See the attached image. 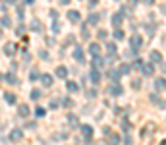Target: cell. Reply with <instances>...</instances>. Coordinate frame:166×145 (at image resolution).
Segmentation results:
<instances>
[{
    "label": "cell",
    "mask_w": 166,
    "mask_h": 145,
    "mask_svg": "<svg viewBox=\"0 0 166 145\" xmlns=\"http://www.w3.org/2000/svg\"><path fill=\"white\" fill-rule=\"evenodd\" d=\"M8 139H10L12 143L21 141V139H23V130H21V128H14L12 132H10V135H8Z\"/></svg>",
    "instance_id": "6da1fadb"
},
{
    "label": "cell",
    "mask_w": 166,
    "mask_h": 145,
    "mask_svg": "<svg viewBox=\"0 0 166 145\" xmlns=\"http://www.w3.org/2000/svg\"><path fill=\"white\" fill-rule=\"evenodd\" d=\"M108 93H110L112 97H120L122 93H124V87H122V85H120L118 81H114V83H112L110 87H108Z\"/></svg>",
    "instance_id": "7a4b0ae2"
},
{
    "label": "cell",
    "mask_w": 166,
    "mask_h": 145,
    "mask_svg": "<svg viewBox=\"0 0 166 145\" xmlns=\"http://www.w3.org/2000/svg\"><path fill=\"white\" fill-rule=\"evenodd\" d=\"M81 134H83V141L85 143H91V139H93V128L89 124L81 126Z\"/></svg>",
    "instance_id": "3957f363"
},
{
    "label": "cell",
    "mask_w": 166,
    "mask_h": 145,
    "mask_svg": "<svg viewBox=\"0 0 166 145\" xmlns=\"http://www.w3.org/2000/svg\"><path fill=\"white\" fill-rule=\"evenodd\" d=\"M2 52H4V56L12 58L14 54H16V45H14V43H6V45L2 47Z\"/></svg>",
    "instance_id": "277c9868"
},
{
    "label": "cell",
    "mask_w": 166,
    "mask_h": 145,
    "mask_svg": "<svg viewBox=\"0 0 166 145\" xmlns=\"http://www.w3.org/2000/svg\"><path fill=\"white\" fill-rule=\"evenodd\" d=\"M149 58H151V62H153V64H162V54L158 52V50H151Z\"/></svg>",
    "instance_id": "5b68a950"
},
{
    "label": "cell",
    "mask_w": 166,
    "mask_h": 145,
    "mask_svg": "<svg viewBox=\"0 0 166 145\" xmlns=\"http://www.w3.org/2000/svg\"><path fill=\"white\" fill-rule=\"evenodd\" d=\"M68 19L71 21V23H79V19H81V14H79L77 10H70V12H68Z\"/></svg>",
    "instance_id": "8992f818"
},
{
    "label": "cell",
    "mask_w": 166,
    "mask_h": 145,
    "mask_svg": "<svg viewBox=\"0 0 166 145\" xmlns=\"http://www.w3.org/2000/svg\"><path fill=\"white\" fill-rule=\"evenodd\" d=\"M68 124H70V128H71V130L81 128V126H79V118H77L75 114H68Z\"/></svg>",
    "instance_id": "52a82bcc"
},
{
    "label": "cell",
    "mask_w": 166,
    "mask_h": 145,
    "mask_svg": "<svg viewBox=\"0 0 166 145\" xmlns=\"http://www.w3.org/2000/svg\"><path fill=\"white\" fill-rule=\"evenodd\" d=\"M89 79L97 85V83L100 81V70H99V68H93V70H91V74H89Z\"/></svg>",
    "instance_id": "ba28073f"
},
{
    "label": "cell",
    "mask_w": 166,
    "mask_h": 145,
    "mask_svg": "<svg viewBox=\"0 0 166 145\" xmlns=\"http://www.w3.org/2000/svg\"><path fill=\"white\" fill-rule=\"evenodd\" d=\"M41 83L45 85V87H50L54 83V77L50 76V74H41Z\"/></svg>",
    "instance_id": "9c48e42d"
},
{
    "label": "cell",
    "mask_w": 166,
    "mask_h": 145,
    "mask_svg": "<svg viewBox=\"0 0 166 145\" xmlns=\"http://www.w3.org/2000/svg\"><path fill=\"white\" fill-rule=\"evenodd\" d=\"M143 45V39H141V35H132V39H129V47H135V48H139Z\"/></svg>",
    "instance_id": "30bf717a"
},
{
    "label": "cell",
    "mask_w": 166,
    "mask_h": 145,
    "mask_svg": "<svg viewBox=\"0 0 166 145\" xmlns=\"http://www.w3.org/2000/svg\"><path fill=\"white\" fill-rule=\"evenodd\" d=\"M104 62H106V60H104V58L100 56V54H97V56H93V68H99V70H100V68L104 66Z\"/></svg>",
    "instance_id": "8fae6325"
},
{
    "label": "cell",
    "mask_w": 166,
    "mask_h": 145,
    "mask_svg": "<svg viewBox=\"0 0 166 145\" xmlns=\"http://www.w3.org/2000/svg\"><path fill=\"white\" fill-rule=\"evenodd\" d=\"M74 58H75L77 62H83V60H85V52H83L81 47H75V48H74Z\"/></svg>",
    "instance_id": "7c38bea8"
},
{
    "label": "cell",
    "mask_w": 166,
    "mask_h": 145,
    "mask_svg": "<svg viewBox=\"0 0 166 145\" xmlns=\"http://www.w3.org/2000/svg\"><path fill=\"white\" fill-rule=\"evenodd\" d=\"M155 89L156 91H164L166 89V79L164 77H156L155 79Z\"/></svg>",
    "instance_id": "4fadbf2b"
},
{
    "label": "cell",
    "mask_w": 166,
    "mask_h": 145,
    "mask_svg": "<svg viewBox=\"0 0 166 145\" xmlns=\"http://www.w3.org/2000/svg\"><path fill=\"white\" fill-rule=\"evenodd\" d=\"M2 79H4L6 83H10V85H16L18 83V79H16V76H14L12 72H10V74H2Z\"/></svg>",
    "instance_id": "5bb4252c"
},
{
    "label": "cell",
    "mask_w": 166,
    "mask_h": 145,
    "mask_svg": "<svg viewBox=\"0 0 166 145\" xmlns=\"http://www.w3.org/2000/svg\"><path fill=\"white\" fill-rule=\"evenodd\" d=\"M141 72H143V76H153L155 74V66H153V64H143Z\"/></svg>",
    "instance_id": "9a60e30c"
},
{
    "label": "cell",
    "mask_w": 166,
    "mask_h": 145,
    "mask_svg": "<svg viewBox=\"0 0 166 145\" xmlns=\"http://www.w3.org/2000/svg\"><path fill=\"white\" fill-rule=\"evenodd\" d=\"M120 25H122V12H120V14H114V16H112V27L118 29Z\"/></svg>",
    "instance_id": "2e32d148"
},
{
    "label": "cell",
    "mask_w": 166,
    "mask_h": 145,
    "mask_svg": "<svg viewBox=\"0 0 166 145\" xmlns=\"http://www.w3.org/2000/svg\"><path fill=\"white\" fill-rule=\"evenodd\" d=\"M120 76H122V72L120 70H110V72H108V77H110L112 79V81H120Z\"/></svg>",
    "instance_id": "e0dca14e"
},
{
    "label": "cell",
    "mask_w": 166,
    "mask_h": 145,
    "mask_svg": "<svg viewBox=\"0 0 166 145\" xmlns=\"http://www.w3.org/2000/svg\"><path fill=\"white\" fill-rule=\"evenodd\" d=\"M89 52H91L93 56L100 54V45H99V43H91V45H89Z\"/></svg>",
    "instance_id": "ac0fdd59"
},
{
    "label": "cell",
    "mask_w": 166,
    "mask_h": 145,
    "mask_svg": "<svg viewBox=\"0 0 166 145\" xmlns=\"http://www.w3.org/2000/svg\"><path fill=\"white\" fill-rule=\"evenodd\" d=\"M2 97H4V101H6V103H8V105H16V101H18L14 93H4Z\"/></svg>",
    "instance_id": "d6986e66"
},
{
    "label": "cell",
    "mask_w": 166,
    "mask_h": 145,
    "mask_svg": "<svg viewBox=\"0 0 166 145\" xmlns=\"http://www.w3.org/2000/svg\"><path fill=\"white\" fill-rule=\"evenodd\" d=\"M18 114H19V116H23V118H25V116H29V106H27V105H19Z\"/></svg>",
    "instance_id": "ffe728a7"
},
{
    "label": "cell",
    "mask_w": 166,
    "mask_h": 145,
    "mask_svg": "<svg viewBox=\"0 0 166 145\" xmlns=\"http://www.w3.org/2000/svg\"><path fill=\"white\" fill-rule=\"evenodd\" d=\"M56 76L58 77H68V68L66 66H58L56 68Z\"/></svg>",
    "instance_id": "44dd1931"
},
{
    "label": "cell",
    "mask_w": 166,
    "mask_h": 145,
    "mask_svg": "<svg viewBox=\"0 0 166 145\" xmlns=\"http://www.w3.org/2000/svg\"><path fill=\"white\" fill-rule=\"evenodd\" d=\"M114 39H116V41H124V39H126V33L122 31L120 27H118V29H114Z\"/></svg>",
    "instance_id": "7402d4cb"
},
{
    "label": "cell",
    "mask_w": 166,
    "mask_h": 145,
    "mask_svg": "<svg viewBox=\"0 0 166 145\" xmlns=\"http://www.w3.org/2000/svg\"><path fill=\"white\" fill-rule=\"evenodd\" d=\"M66 89H68L70 93H75V91L79 89V87H77V83H75V81H66Z\"/></svg>",
    "instance_id": "603a6c76"
},
{
    "label": "cell",
    "mask_w": 166,
    "mask_h": 145,
    "mask_svg": "<svg viewBox=\"0 0 166 145\" xmlns=\"http://www.w3.org/2000/svg\"><path fill=\"white\" fill-rule=\"evenodd\" d=\"M108 141H110V143H120L122 137H120L118 134H112V132H110V134H108Z\"/></svg>",
    "instance_id": "cb8c5ba5"
},
{
    "label": "cell",
    "mask_w": 166,
    "mask_h": 145,
    "mask_svg": "<svg viewBox=\"0 0 166 145\" xmlns=\"http://www.w3.org/2000/svg\"><path fill=\"white\" fill-rule=\"evenodd\" d=\"M106 50H108V54H118V52H116V50H118L116 43H108V45H106Z\"/></svg>",
    "instance_id": "d4e9b609"
},
{
    "label": "cell",
    "mask_w": 166,
    "mask_h": 145,
    "mask_svg": "<svg viewBox=\"0 0 166 145\" xmlns=\"http://www.w3.org/2000/svg\"><path fill=\"white\" fill-rule=\"evenodd\" d=\"M99 19H100L99 14H91V16H89V25H97V23H99Z\"/></svg>",
    "instance_id": "484cf974"
},
{
    "label": "cell",
    "mask_w": 166,
    "mask_h": 145,
    "mask_svg": "<svg viewBox=\"0 0 166 145\" xmlns=\"http://www.w3.org/2000/svg\"><path fill=\"white\" fill-rule=\"evenodd\" d=\"M31 29H33V31H39V33H43V29H45V27H43V23H41V21H33V23H31Z\"/></svg>",
    "instance_id": "4316f807"
},
{
    "label": "cell",
    "mask_w": 166,
    "mask_h": 145,
    "mask_svg": "<svg viewBox=\"0 0 166 145\" xmlns=\"http://www.w3.org/2000/svg\"><path fill=\"white\" fill-rule=\"evenodd\" d=\"M2 27H4V29H8V27H12V21H10V18L6 16V14L2 16Z\"/></svg>",
    "instance_id": "83f0119b"
},
{
    "label": "cell",
    "mask_w": 166,
    "mask_h": 145,
    "mask_svg": "<svg viewBox=\"0 0 166 145\" xmlns=\"http://www.w3.org/2000/svg\"><path fill=\"white\" fill-rule=\"evenodd\" d=\"M29 97H31L33 101H39V99L43 97V93H41L39 89H33V91H31V95H29Z\"/></svg>",
    "instance_id": "f1b7e54d"
},
{
    "label": "cell",
    "mask_w": 166,
    "mask_h": 145,
    "mask_svg": "<svg viewBox=\"0 0 166 145\" xmlns=\"http://www.w3.org/2000/svg\"><path fill=\"white\" fill-rule=\"evenodd\" d=\"M122 128H124V132H126V134L129 132V130H132V124H129V120H128V118L122 120Z\"/></svg>",
    "instance_id": "f546056e"
},
{
    "label": "cell",
    "mask_w": 166,
    "mask_h": 145,
    "mask_svg": "<svg viewBox=\"0 0 166 145\" xmlns=\"http://www.w3.org/2000/svg\"><path fill=\"white\" fill-rule=\"evenodd\" d=\"M45 114H47V110H45V108H41V106H37V108H35V116H37V118H43Z\"/></svg>",
    "instance_id": "4dcf8cb0"
},
{
    "label": "cell",
    "mask_w": 166,
    "mask_h": 145,
    "mask_svg": "<svg viewBox=\"0 0 166 145\" xmlns=\"http://www.w3.org/2000/svg\"><path fill=\"white\" fill-rule=\"evenodd\" d=\"M58 31H60V23H58V21H56V18H52V33L56 35Z\"/></svg>",
    "instance_id": "1f68e13d"
},
{
    "label": "cell",
    "mask_w": 166,
    "mask_h": 145,
    "mask_svg": "<svg viewBox=\"0 0 166 145\" xmlns=\"http://www.w3.org/2000/svg\"><path fill=\"white\" fill-rule=\"evenodd\" d=\"M97 37H99V41H104V39L108 37V33L104 31V29H99V33H97Z\"/></svg>",
    "instance_id": "d6a6232c"
},
{
    "label": "cell",
    "mask_w": 166,
    "mask_h": 145,
    "mask_svg": "<svg viewBox=\"0 0 166 145\" xmlns=\"http://www.w3.org/2000/svg\"><path fill=\"white\" fill-rule=\"evenodd\" d=\"M120 72H122V76L129 74V64H120Z\"/></svg>",
    "instance_id": "836d02e7"
},
{
    "label": "cell",
    "mask_w": 166,
    "mask_h": 145,
    "mask_svg": "<svg viewBox=\"0 0 166 145\" xmlns=\"http://www.w3.org/2000/svg\"><path fill=\"white\" fill-rule=\"evenodd\" d=\"M37 77H41V76H39V70H31L29 79H31V81H37Z\"/></svg>",
    "instance_id": "e575fe53"
},
{
    "label": "cell",
    "mask_w": 166,
    "mask_h": 145,
    "mask_svg": "<svg viewBox=\"0 0 166 145\" xmlns=\"http://www.w3.org/2000/svg\"><path fill=\"white\" fill-rule=\"evenodd\" d=\"M81 37H83V39H89V29H87V25L81 27Z\"/></svg>",
    "instance_id": "d590c367"
},
{
    "label": "cell",
    "mask_w": 166,
    "mask_h": 145,
    "mask_svg": "<svg viewBox=\"0 0 166 145\" xmlns=\"http://www.w3.org/2000/svg\"><path fill=\"white\" fill-rule=\"evenodd\" d=\"M132 87L133 89H139L141 87V79H132Z\"/></svg>",
    "instance_id": "8d00e7d4"
},
{
    "label": "cell",
    "mask_w": 166,
    "mask_h": 145,
    "mask_svg": "<svg viewBox=\"0 0 166 145\" xmlns=\"http://www.w3.org/2000/svg\"><path fill=\"white\" fill-rule=\"evenodd\" d=\"M62 103H64V106H68V108H71V106H74V101H71V99H64Z\"/></svg>",
    "instance_id": "74e56055"
},
{
    "label": "cell",
    "mask_w": 166,
    "mask_h": 145,
    "mask_svg": "<svg viewBox=\"0 0 166 145\" xmlns=\"http://www.w3.org/2000/svg\"><path fill=\"white\" fill-rule=\"evenodd\" d=\"M132 68H137V70H141V68H143V62L139 60V58H137V60L133 62V66H132Z\"/></svg>",
    "instance_id": "f35d334b"
},
{
    "label": "cell",
    "mask_w": 166,
    "mask_h": 145,
    "mask_svg": "<svg viewBox=\"0 0 166 145\" xmlns=\"http://www.w3.org/2000/svg\"><path fill=\"white\" fill-rule=\"evenodd\" d=\"M16 31H18V35H21V37H23V31H25V27H23V25H19V27L16 29Z\"/></svg>",
    "instance_id": "ab89813d"
},
{
    "label": "cell",
    "mask_w": 166,
    "mask_h": 145,
    "mask_svg": "<svg viewBox=\"0 0 166 145\" xmlns=\"http://www.w3.org/2000/svg\"><path fill=\"white\" fill-rule=\"evenodd\" d=\"M87 95L93 99V97H97V91H95V89H89V91H87Z\"/></svg>",
    "instance_id": "60d3db41"
},
{
    "label": "cell",
    "mask_w": 166,
    "mask_h": 145,
    "mask_svg": "<svg viewBox=\"0 0 166 145\" xmlns=\"http://www.w3.org/2000/svg\"><path fill=\"white\" fill-rule=\"evenodd\" d=\"M56 106H58V101L52 99V101H50V108H56Z\"/></svg>",
    "instance_id": "b9f144b4"
},
{
    "label": "cell",
    "mask_w": 166,
    "mask_h": 145,
    "mask_svg": "<svg viewBox=\"0 0 166 145\" xmlns=\"http://www.w3.org/2000/svg\"><path fill=\"white\" fill-rule=\"evenodd\" d=\"M18 16L23 18V8H21V6H18Z\"/></svg>",
    "instance_id": "7bdbcfd3"
},
{
    "label": "cell",
    "mask_w": 166,
    "mask_h": 145,
    "mask_svg": "<svg viewBox=\"0 0 166 145\" xmlns=\"http://www.w3.org/2000/svg\"><path fill=\"white\" fill-rule=\"evenodd\" d=\"M23 60H25V62H29V60H31V56H29V52H23Z\"/></svg>",
    "instance_id": "ee69618b"
},
{
    "label": "cell",
    "mask_w": 166,
    "mask_h": 145,
    "mask_svg": "<svg viewBox=\"0 0 166 145\" xmlns=\"http://www.w3.org/2000/svg\"><path fill=\"white\" fill-rule=\"evenodd\" d=\"M151 103H158V97L155 95V93H153V95H151Z\"/></svg>",
    "instance_id": "f6af8a7d"
},
{
    "label": "cell",
    "mask_w": 166,
    "mask_h": 145,
    "mask_svg": "<svg viewBox=\"0 0 166 145\" xmlns=\"http://www.w3.org/2000/svg\"><path fill=\"white\" fill-rule=\"evenodd\" d=\"M87 2H89V6H97V4H99V0H87Z\"/></svg>",
    "instance_id": "bcb514c9"
},
{
    "label": "cell",
    "mask_w": 166,
    "mask_h": 145,
    "mask_svg": "<svg viewBox=\"0 0 166 145\" xmlns=\"http://www.w3.org/2000/svg\"><path fill=\"white\" fill-rule=\"evenodd\" d=\"M124 141H126V143H132V135H129V134H128V135L124 137Z\"/></svg>",
    "instance_id": "7dc6e473"
},
{
    "label": "cell",
    "mask_w": 166,
    "mask_h": 145,
    "mask_svg": "<svg viewBox=\"0 0 166 145\" xmlns=\"http://www.w3.org/2000/svg\"><path fill=\"white\" fill-rule=\"evenodd\" d=\"M128 2H129V6H132V8H133V6H135L137 2H139V0H128Z\"/></svg>",
    "instance_id": "c3c4849f"
},
{
    "label": "cell",
    "mask_w": 166,
    "mask_h": 145,
    "mask_svg": "<svg viewBox=\"0 0 166 145\" xmlns=\"http://www.w3.org/2000/svg\"><path fill=\"white\" fill-rule=\"evenodd\" d=\"M143 2H145L147 6H153V4H155V0H143Z\"/></svg>",
    "instance_id": "681fc988"
},
{
    "label": "cell",
    "mask_w": 166,
    "mask_h": 145,
    "mask_svg": "<svg viewBox=\"0 0 166 145\" xmlns=\"http://www.w3.org/2000/svg\"><path fill=\"white\" fill-rule=\"evenodd\" d=\"M6 2H10V4H16V2H18V0H6Z\"/></svg>",
    "instance_id": "f907efd6"
},
{
    "label": "cell",
    "mask_w": 166,
    "mask_h": 145,
    "mask_svg": "<svg viewBox=\"0 0 166 145\" xmlns=\"http://www.w3.org/2000/svg\"><path fill=\"white\" fill-rule=\"evenodd\" d=\"M60 2H62V4H70V0H60Z\"/></svg>",
    "instance_id": "816d5d0a"
},
{
    "label": "cell",
    "mask_w": 166,
    "mask_h": 145,
    "mask_svg": "<svg viewBox=\"0 0 166 145\" xmlns=\"http://www.w3.org/2000/svg\"><path fill=\"white\" fill-rule=\"evenodd\" d=\"M25 2H27V4H33V0H25Z\"/></svg>",
    "instance_id": "f5cc1de1"
},
{
    "label": "cell",
    "mask_w": 166,
    "mask_h": 145,
    "mask_svg": "<svg viewBox=\"0 0 166 145\" xmlns=\"http://www.w3.org/2000/svg\"><path fill=\"white\" fill-rule=\"evenodd\" d=\"M162 70H164V72H166V64H162Z\"/></svg>",
    "instance_id": "db71d44e"
}]
</instances>
